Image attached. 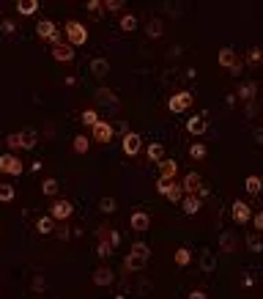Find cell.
<instances>
[{"label":"cell","instance_id":"cell-1","mask_svg":"<svg viewBox=\"0 0 263 299\" xmlns=\"http://www.w3.org/2000/svg\"><path fill=\"white\" fill-rule=\"evenodd\" d=\"M148 258H151L148 244H145V242H134L132 250H129V255L124 258V266L129 269V272H140V269H145Z\"/></svg>","mask_w":263,"mask_h":299},{"label":"cell","instance_id":"cell-2","mask_svg":"<svg viewBox=\"0 0 263 299\" xmlns=\"http://www.w3.org/2000/svg\"><path fill=\"white\" fill-rule=\"evenodd\" d=\"M63 31H66V44L69 47H83V44H88V28L83 25V22L69 20Z\"/></svg>","mask_w":263,"mask_h":299},{"label":"cell","instance_id":"cell-3","mask_svg":"<svg viewBox=\"0 0 263 299\" xmlns=\"http://www.w3.org/2000/svg\"><path fill=\"white\" fill-rule=\"evenodd\" d=\"M6 145H9V151L33 148L36 145V132H11L6 134Z\"/></svg>","mask_w":263,"mask_h":299},{"label":"cell","instance_id":"cell-4","mask_svg":"<svg viewBox=\"0 0 263 299\" xmlns=\"http://www.w3.org/2000/svg\"><path fill=\"white\" fill-rule=\"evenodd\" d=\"M192 102H195V93L192 91H178L170 96V102H167V110L170 113H186V110L192 107Z\"/></svg>","mask_w":263,"mask_h":299},{"label":"cell","instance_id":"cell-5","mask_svg":"<svg viewBox=\"0 0 263 299\" xmlns=\"http://www.w3.org/2000/svg\"><path fill=\"white\" fill-rule=\"evenodd\" d=\"M72 214H74V203L72 201H66V198H55V201H52V206H50V217H52V220L66 222Z\"/></svg>","mask_w":263,"mask_h":299},{"label":"cell","instance_id":"cell-6","mask_svg":"<svg viewBox=\"0 0 263 299\" xmlns=\"http://www.w3.org/2000/svg\"><path fill=\"white\" fill-rule=\"evenodd\" d=\"M230 217L236 225H247V222H252V209H249V203H244L241 198H238L230 206Z\"/></svg>","mask_w":263,"mask_h":299},{"label":"cell","instance_id":"cell-7","mask_svg":"<svg viewBox=\"0 0 263 299\" xmlns=\"http://www.w3.org/2000/svg\"><path fill=\"white\" fill-rule=\"evenodd\" d=\"M121 148H124L126 157H137L140 148H143V137H140L137 132H126L121 134Z\"/></svg>","mask_w":263,"mask_h":299},{"label":"cell","instance_id":"cell-8","mask_svg":"<svg viewBox=\"0 0 263 299\" xmlns=\"http://www.w3.org/2000/svg\"><path fill=\"white\" fill-rule=\"evenodd\" d=\"M113 134H115V129H113L110 121H99V124L91 129V140H93V143H110Z\"/></svg>","mask_w":263,"mask_h":299},{"label":"cell","instance_id":"cell-9","mask_svg":"<svg viewBox=\"0 0 263 299\" xmlns=\"http://www.w3.org/2000/svg\"><path fill=\"white\" fill-rule=\"evenodd\" d=\"M0 173L6 176H20L22 173V160L14 154H0Z\"/></svg>","mask_w":263,"mask_h":299},{"label":"cell","instance_id":"cell-10","mask_svg":"<svg viewBox=\"0 0 263 299\" xmlns=\"http://www.w3.org/2000/svg\"><path fill=\"white\" fill-rule=\"evenodd\" d=\"M181 187H184V195H197V190H203V179L200 173L189 171L184 176V181H181Z\"/></svg>","mask_w":263,"mask_h":299},{"label":"cell","instance_id":"cell-11","mask_svg":"<svg viewBox=\"0 0 263 299\" xmlns=\"http://www.w3.org/2000/svg\"><path fill=\"white\" fill-rule=\"evenodd\" d=\"M236 250H238L236 231H222L219 233V253H236Z\"/></svg>","mask_w":263,"mask_h":299},{"label":"cell","instance_id":"cell-12","mask_svg":"<svg viewBox=\"0 0 263 299\" xmlns=\"http://www.w3.org/2000/svg\"><path fill=\"white\" fill-rule=\"evenodd\" d=\"M129 225H132V231L145 233V231L151 228V214H148V212H132V217H129Z\"/></svg>","mask_w":263,"mask_h":299},{"label":"cell","instance_id":"cell-13","mask_svg":"<svg viewBox=\"0 0 263 299\" xmlns=\"http://www.w3.org/2000/svg\"><path fill=\"white\" fill-rule=\"evenodd\" d=\"M206 129H208V118H206V115H192V118H186V132L195 134V137H200Z\"/></svg>","mask_w":263,"mask_h":299},{"label":"cell","instance_id":"cell-14","mask_svg":"<svg viewBox=\"0 0 263 299\" xmlns=\"http://www.w3.org/2000/svg\"><path fill=\"white\" fill-rule=\"evenodd\" d=\"M88 72H91L96 80L107 77V74H110V61H107V58H93V61L88 63Z\"/></svg>","mask_w":263,"mask_h":299},{"label":"cell","instance_id":"cell-15","mask_svg":"<svg viewBox=\"0 0 263 299\" xmlns=\"http://www.w3.org/2000/svg\"><path fill=\"white\" fill-rule=\"evenodd\" d=\"M115 274L110 266H99L96 272H93V285H99V288H107V285H113Z\"/></svg>","mask_w":263,"mask_h":299},{"label":"cell","instance_id":"cell-16","mask_svg":"<svg viewBox=\"0 0 263 299\" xmlns=\"http://www.w3.org/2000/svg\"><path fill=\"white\" fill-rule=\"evenodd\" d=\"M156 168H159V179L175 181V176H178V162H175V160H162Z\"/></svg>","mask_w":263,"mask_h":299},{"label":"cell","instance_id":"cell-17","mask_svg":"<svg viewBox=\"0 0 263 299\" xmlns=\"http://www.w3.org/2000/svg\"><path fill=\"white\" fill-rule=\"evenodd\" d=\"M236 63H238V55H236V50H233V47H222V50H219V66L230 72V69L236 66Z\"/></svg>","mask_w":263,"mask_h":299},{"label":"cell","instance_id":"cell-18","mask_svg":"<svg viewBox=\"0 0 263 299\" xmlns=\"http://www.w3.org/2000/svg\"><path fill=\"white\" fill-rule=\"evenodd\" d=\"M55 33H58V28H55V22H52V20H42L36 25V36L44 39V42H52V36H55Z\"/></svg>","mask_w":263,"mask_h":299},{"label":"cell","instance_id":"cell-19","mask_svg":"<svg viewBox=\"0 0 263 299\" xmlns=\"http://www.w3.org/2000/svg\"><path fill=\"white\" fill-rule=\"evenodd\" d=\"M52 58H55L58 63H72L74 61V47H69V44L52 47Z\"/></svg>","mask_w":263,"mask_h":299},{"label":"cell","instance_id":"cell-20","mask_svg":"<svg viewBox=\"0 0 263 299\" xmlns=\"http://www.w3.org/2000/svg\"><path fill=\"white\" fill-rule=\"evenodd\" d=\"M200 206H203V203H200V198H197V195H184V201H181V209H184V214H197V212H200Z\"/></svg>","mask_w":263,"mask_h":299},{"label":"cell","instance_id":"cell-21","mask_svg":"<svg viewBox=\"0 0 263 299\" xmlns=\"http://www.w3.org/2000/svg\"><path fill=\"white\" fill-rule=\"evenodd\" d=\"M244 190H247L249 192V195H260V192H263V179H260V176H247V179H244Z\"/></svg>","mask_w":263,"mask_h":299},{"label":"cell","instance_id":"cell-22","mask_svg":"<svg viewBox=\"0 0 263 299\" xmlns=\"http://www.w3.org/2000/svg\"><path fill=\"white\" fill-rule=\"evenodd\" d=\"M36 231L42 233V236H50V233H55V220H52L50 214H47V217H39V220H36Z\"/></svg>","mask_w":263,"mask_h":299},{"label":"cell","instance_id":"cell-23","mask_svg":"<svg viewBox=\"0 0 263 299\" xmlns=\"http://www.w3.org/2000/svg\"><path fill=\"white\" fill-rule=\"evenodd\" d=\"M39 11V0H20L17 3V14H22V17H33Z\"/></svg>","mask_w":263,"mask_h":299},{"label":"cell","instance_id":"cell-24","mask_svg":"<svg viewBox=\"0 0 263 299\" xmlns=\"http://www.w3.org/2000/svg\"><path fill=\"white\" fill-rule=\"evenodd\" d=\"M255 93H258V83H244V85H238L236 96H241V102H252Z\"/></svg>","mask_w":263,"mask_h":299},{"label":"cell","instance_id":"cell-25","mask_svg":"<svg viewBox=\"0 0 263 299\" xmlns=\"http://www.w3.org/2000/svg\"><path fill=\"white\" fill-rule=\"evenodd\" d=\"M165 198H167L170 203H181V201H184V187H181V181H173L170 190L165 192Z\"/></svg>","mask_w":263,"mask_h":299},{"label":"cell","instance_id":"cell-26","mask_svg":"<svg viewBox=\"0 0 263 299\" xmlns=\"http://www.w3.org/2000/svg\"><path fill=\"white\" fill-rule=\"evenodd\" d=\"M145 154H148V160L154 162V165H159V162L165 160V145H162V143H151Z\"/></svg>","mask_w":263,"mask_h":299},{"label":"cell","instance_id":"cell-27","mask_svg":"<svg viewBox=\"0 0 263 299\" xmlns=\"http://www.w3.org/2000/svg\"><path fill=\"white\" fill-rule=\"evenodd\" d=\"M200 266H203V272H214V269H217V255H214V250H203Z\"/></svg>","mask_w":263,"mask_h":299},{"label":"cell","instance_id":"cell-28","mask_svg":"<svg viewBox=\"0 0 263 299\" xmlns=\"http://www.w3.org/2000/svg\"><path fill=\"white\" fill-rule=\"evenodd\" d=\"M42 192H44L47 198H58V192H61L58 179H44V181H42Z\"/></svg>","mask_w":263,"mask_h":299},{"label":"cell","instance_id":"cell-29","mask_svg":"<svg viewBox=\"0 0 263 299\" xmlns=\"http://www.w3.org/2000/svg\"><path fill=\"white\" fill-rule=\"evenodd\" d=\"M96 99L102 104H110V107H118V99H115V93L113 91H107V88H99L96 91Z\"/></svg>","mask_w":263,"mask_h":299},{"label":"cell","instance_id":"cell-30","mask_svg":"<svg viewBox=\"0 0 263 299\" xmlns=\"http://www.w3.org/2000/svg\"><path fill=\"white\" fill-rule=\"evenodd\" d=\"M74 154H88V148H91V140H88V134H77L72 143Z\"/></svg>","mask_w":263,"mask_h":299},{"label":"cell","instance_id":"cell-31","mask_svg":"<svg viewBox=\"0 0 263 299\" xmlns=\"http://www.w3.org/2000/svg\"><path fill=\"white\" fill-rule=\"evenodd\" d=\"M189 261H192V250L189 247H178L175 250V266H189Z\"/></svg>","mask_w":263,"mask_h":299},{"label":"cell","instance_id":"cell-32","mask_svg":"<svg viewBox=\"0 0 263 299\" xmlns=\"http://www.w3.org/2000/svg\"><path fill=\"white\" fill-rule=\"evenodd\" d=\"M162 20H151L148 25H145V36L148 39H162Z\"/></svg>","mask_w":263,"mask_h":299},{"label":"cell","instance_id":"cell-33","mask_svg":"<svg viewBox=\"0 0 263 299\" xmlns=\"http://www.w3.org/2000/svg\"><path fill=\"white\" fill-rule=\"evenodd\" d=\"M118 25H121V31H124V33H132V31H137V17H134V14H124Z\"/></svg>","mask_w":263,"mask_h":299},{"label":"cell","instance_id":"cell-34","mask_svg":"<svg viewBox=\"0 0 263 299\" xmlns=\"http://www.w3.org/2000/svg\"><path fill=\"white\" fill-rule=\"evenodd\" d=\"M80 121H83V124L85 126H96L99 124V121H102V118H99V113H96V110H93V107H88V110H83V118H80Z\"/></svg>","mask_w":263,"mask_h":299},{"label":"cell","instance_id":"cell-35","mask_svg":"<svg viewBox=\"0 0 263 299\" xmlns=\"http://www.w3.org/2000/svg\"><path fill=\"white\" fill-rule=\"evenodd\" d=\"M189 157H192V160H197V162L206 160V145H203L200 140H195V143L189 145Z\"/></svg>","mask_w":263,"mask_h":299},{"label":"cell","instance_id":"cell-36","mask_svg":"<svg viewBox=\"0 0 263 299\" xmlns=\"http://www.w3.org/2000/svg\"><path fill=\"white\" fill-rule=\"evenodd\" d=\"M244 242H247V247L252 250V253H263V242H260L258 233H247V239H244Z\"/></svg>","mask_w":263,"mask_h":299},{"label":"cell","instance_id":"cell-37","mask_svg":"<svg viewBox=\"0 0 263 299\" xmlns=\"http://www.w3.org/2000/svg\"><path fill=\"white\" fill-rule=\"evenodd\" d=\"M14 184H0V203H11L14 201Z\"/></svg>","mask_w":263,"mask_h":299},{"label":"cell","instance_id":"cell-38","mask_svg":"<svg viewBox=\"0 0 263 299\" xmlns=\"http://www.w3.org/2000/svg\"><path fill=\"white\" fill-rule=\"evenodd\" d=\"M115 209H118L115 198H102V201H99V212H104V214H113Z\"/></svg>","mask_w":263,"mask_h":299},{"label":"cell","instance_id":"cell-39","mask_svg":"<svg viewBox=\"0 0 263 299\" xmlns=\"http://www.w3.org/2000/svg\"><path fill=\"white\" fill-rule=\"evenodd\" d=\"M247 61H249V66H260V63H263V50H260V47H252V50H249Z\"/></svg>","mask_w":263,"mask_h":299},{"label":"cell","instance_id":"cell-40","mask_svg":"<svg viewBox=\"0 0 263 299\" xmlns=\"http://www.w3.org/2000/svg\"><path fill=\"white\" fill-rule=\"evenodd\" d=\"M121 6H124V0H102V9H107L110 14H113V11H118Z\"/></svg>","mask_w":263,"mask_h":299},{"label":"cell","instance_id":"cell-41","mask_svg":"<svg viewBox=\"0 0 263 299\" xmlns=\"http://www.w3.org/2000/svg\"><path fill=\"white\" fill-rule=\"evenodd\" d=\"M96 253H99V258H110V253H113L110 242H99V244H96Z\"/></svg>","mask_w":263,"mask_h":299},{"label":"cell","instance_id":"cell-42","mask_svg":"<svg viewBox=\"0 0 263 299\" xmlns=\"http://www.w3.org/2000/svg\"><path fill=\"white\" fill-rule=\"evenodd\" d=\"M252 228H255V233H263V212L252 214Z\"/></svg>","mask_w":263,"mask_h":299},{"label":"cell","instance_id":"cell-43","mask_svg":"<svg viewBox=\"0 0 263 299\" xmlns=\"http://www.w3.org/2000/svg\"><path fill=\"white\" fill-rule=\"evenodd\" d=\"M170 184H173V181H167V179H156V192H159V195H165V192L170 190Z\"/></svg>","mask_w":263,"mask_h":299},{"label":"cell","instance_id":"cell-44","mask_svg":"<svg viewBox=\"0 0 263 299\" xmlns=\"http://www.w3.org/2000/svg\"><path fill=\"white\" fill-rule=\"evenodd\" d=\"M0 28H3L6 36H14V31H17V25H14L11 20H3V25H0Z\"/></svg>","mask_w":263,"mask_h":299},{"label":"cell","instance_id":"cell-45","mask_svg":"<svg viewBox=\"0 0 263 299\" xmlns=\"http://www.w3.org/2000/svg\"><path fill=\"white\" fill-rule=\"evenodd\" d=\"M186 299H208V294H206V291H200V288H195V291L186 294Z\"/></svg>","mask_w":263,"mask_h":299},{"label":"cell","instance_id":"cell-46","mask_svg":"<svg viewBox=\"0 0 263 299\" xmlns=\"http://www.w3.org/2000/svg\"><path fill=\"white\" fill-rule=\"evenodd\" d=\"M55 236H58V239H63V242H66V239L72 236V231H69V228H55Z\"/></svg>","mask_w":263,"mask_h":299},{"label":"cell","instance_id":"cell-47","mask_svg":"<svg viewBox=\"0 0 263 299\" xmlns=\"http://www.w3.org/2000/svg\"><path fill=\"white\" fill-rule=\"evenodd\" d=\"M118 242H121L118 231H113V228H110V247H118Z\"/></svg>","mask_w":263,"mask_h":299},{"label":"cell","instance_id":"cell-48","mask_svg":"<svg viewBox=\"0 0 263 299\" xmlns=\"http://www.w3.org/2000/svg\"><path fill=\"white\" fill-rule=\"evenodd\" d=\"M85 9H91L93 14H99V9H102V0H91V3L85 6Z\"/></svg>","mask_w":263,"mask_h":299},{"label":"cell","instance_id":"cell-49","mask_svg":"<svg viewBox=\"0 0 263 299\" xmlns=\"http://www.w3.org/2000/svg\"><path fill=\"white\" fill-rule=\"evenodd\" d=\"M252 134H255V140H258V143H263V126H258Z\"/></svg>","mask_w":263,"mask_h":299},{"label":"cell","instance_id":"cell-50","mask_svg":"<svg viewBox=\"0 0 263 299\" xmlns=\"http://www.w3.org/2000/svg\"><path fill=\"white\" fill-rule=\"evenodd\" d=\"M230 74H233V77H238V74H241V63H236V66L230 69Z\"/></svg>","mask_w":263,"mask_h":299}]
</instances>
